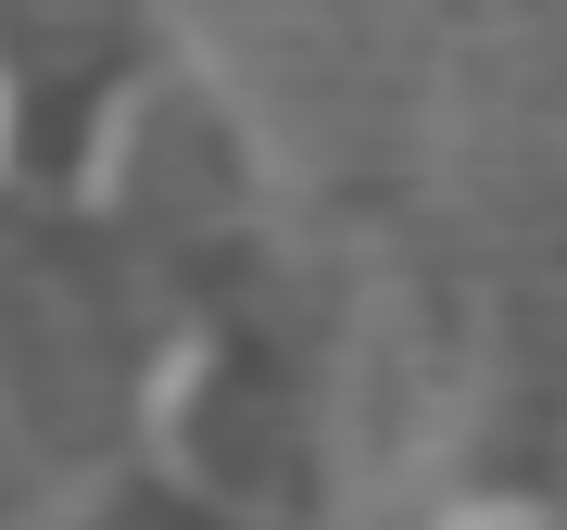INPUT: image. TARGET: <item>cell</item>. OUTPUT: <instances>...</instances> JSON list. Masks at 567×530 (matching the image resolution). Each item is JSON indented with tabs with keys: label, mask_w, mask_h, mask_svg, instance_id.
I'll return each mask as SVG.
<instances>
[{
	"label": "cell",
	"mask_w": 567,
	"mask_h": 530,
	"mask_svg": "<svg viewBox=\"0 0 567 530\" xmlns=\"http://www.w3.org/2000/svg\"><path fill=\"white\" fill-rule=\"evenodd\" d=\"M429 530H567V518L543 506V492H466V506H442Z\"/></svg>",
	"instance_id": "cell-2"
},
{
	"label": "cell",
	"mask_w": 567,
	"mask_h": 530,
	"mask_svg": "<svg viewBox=\"0 0 567 530\" xmlns=\"http://www.w3.org/2000/svg\"><path fill=\"white\" fill-rule=\"evenodd\" d=\"M152 468L203 518H240V506H278L290 492V379L265 367L240 328H203V342L164 354V379H152Z\"/></svg>",
	"instance_id": "cell-1"
},
{
	"label": "cell",
	"mask_w": 567,
	"mask_h": 530,
	"mask_svg": "<svg viewBox=\"0 0 567 530\" xmlns=\"http://www.w3.org/2000/svg\"><path fill=\"white\" fill-rule=\"evenodd\" d=\"M89 530H215V518H203V506H177V492H114Z\"/></svg>",
	"instance_id": "cell-3"
}]
</instances>
